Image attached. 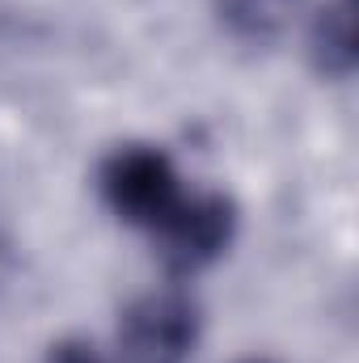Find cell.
I'll return each instance as SVG.
<instances>
[{
  "instance_id": "cell-1",
  "label": "cell",
  "mask_w": 359,
  "mask_h": 363,
  "mask_svg": "<svg viewBox=\"0 0 359 363\" xmlns=\"http://www.w3.org/2000/svg\"><path fill=\"white\" fill-rule=\"evenodd\" d=\"M101 194L118 220L157 233L182 207V186L165 152L131 144L101 165Z\"/></svg>"
},
{
  "instance_id": "cell-2",
  "label": "cell",
  "mask_w": 359,
  "mask_h": 363,
  "mask_svg": "<svg viewBox=\"0 0 359 363\" xmlns=\"http://www.w3.org/2000/svg\"><path fill=\"white\" fill-rule=\"evenodd\" d=\"M118 342L127 363H186L194 347V308L182 296H148L123 317Z\"/></svg>"
},
{
  "instance_id": "cell-3",
  "label": "cell",
  "mask_w": 359,
  "mask_h": 363,
  "mask_svg": "<svg viewBox=\"0 0 359 363\" xmlns=\"http://www.w3.org/2000/svg\"><path fill=\"white\" fill-rule=\"evenodd\" d=\"M233 237V203L220 194L182 199V207L157 228L161 254L174 271H199L207 267Z\"/></svg>"
},
{
  "instance_id": "cell-4",
  "label": "cell",
  "mask_w": 359,
  "mask_h": 363,
  "mask_svg": "<svg viewBox=\"0 0 359 363\" xmlns=\"http://www.w3.org/2000/svg\"><path fill=\"white\" fill-rule=\"evenodd\" d=\"M313 64L321 77L347 81L355 72V0H330L313 21Z\"/></svg>"
},
{
  "instance_id": "cell-5",
  "label": "cell",
  "mask_w": 359,
  "mask_h": 363,
  "mask_svg": "<svg viewBox=\"0 0 359 363\" xmlns=\"http://www.w3.org/2000/svg\"><path fill=\"white\" fill-rule=\"evenodd\" d=\"M296 9L300 0H220L224 26L245 43H275L292 26Z\"/></svg>"
},
{
  "instance_id": "cell-6",
  "label": "cell",
  "mask_w": 359,
  "mask_h": 363,
  "mask_svg": "<svg viewBox=\"0 0 359 363\" xmlns=\"http://www.w3.org/2000/svg\"><path fill=\"white\" fill-rule=\"evenodd\" d=\"M47 363H101L89 347H77V342H64V347H51Z\"/></svg>"
}]
</instances>
